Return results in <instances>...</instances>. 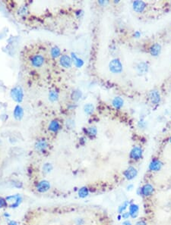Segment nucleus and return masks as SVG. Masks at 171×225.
Returning <instances> with one entry per match:
<instances>
[{
    "label": "nucleus",
    "instance_id": "obj_1",
    "mask_svg": "<svg viewBox=\"0 0 171 225\" xmlns=\"http://www.w3.org/2000/svg\"><path fill=\"white\" fill-rule=\"evenodd\" d=\"M11 96L16 102H22L24 98L23 90L21 87H15L11 90Z\"/></svg>",
    "mask_w": 171,
    "mask_h": 225
},
{
    "label": "nucleus",
    "instance_id": "obj_2",
    "mask_svg": "<svg viewBox=\"0 0 171 225\" xmlns=\"http://www.w3.org/2000/svg\"><path fill=\"white\" fill-rule=\"evenodd\" d=\"M110 70L113 74H120L123 71V66H122L121 62L118 59H113L110 62L109 64Z\"/></svg>",
    "mask_w": 171,
    "mask_h": 225
},
{
    "label": "nucleus",
    "instance_id": "obj_3",
    "mask_svg": "<svg viewBox=\"0 0 171 225\" xmlns=\"http://www.w3.org/2000/svg\"><path fill=\"white\" fill-rule=\"evenodd\" d=\"M30 62L34 67H40L44 64V58L41 55H35L31 58Z\"/></svg>",
    "mask_w": 171,
    "mask_h": 225
},
{
    "label": "nucleus",
    "instance_id": "obj_4",
    "mask_svg": "<svg viewBox=\"0 0 171 225\" xmlns=\"http://www.w3.org/2000/svg\"><path fill=\"white\" fill-rule=\"evenodd\" d=\"M139 190H140V194L144 196H149L153 193L154 187L151 184L148 183V184L144 185Z\"/></svg>",
    "mask_w": 171,
    "mask_h": 225
},
{
    "label": "nucleus",
    "instance_id": "obj_5",
    "mask_svg": "<svg viewBox=\"0 0 171 225\" xmlns=\"http://www.w3.org/2000/svg\"><path fill=\"white\" fill-rule=\"evenodd\" d=\"M138 171L135 168L133 167H129L125 172H124V176L126 177L127 180L131 181V180L134 179L135 177L137 176Z\"/></svg>",
    "mask_w": 171,
    "mask_h": 225
},
{
    "label": "nucleus",
    "instance_id": "obj_6",
    "mask_svg": "<svg viewBox=\"0 0 171 225\" xmlns=\"http://www.w3.org/2000/svg\"><path fill=\"white\" fill-rule=\"evenodd\" d=\"M142 156V150L140 147L136 146L132 149L130 153V157L132 159L139 160L141 158Z\"/></svg>",
    "mask_w": 171,
    "mask_h": 225
},
{
    "label": "nucleus",
    "instance_id": "obj_7",
    "mask_svg": "<svg viewBox=\"0 0 171 225\" xmlns=\"http://www.w3.org/2000/svg\"><path fill=\"white\" fill-rule=\"evenodd\" d=\"M72 64V60L68 55H63L60 59V64L66 68L71 67Z\"/></svg>",
    "mask_w": 171,
    "mask_h": 225
},
{
    "label": "nucleus",
    "instance_id": "obj_8",
    "mask_svg": "<svg viewBox=\"0 0 171 225\" xmlns=\"http://www.w3.org/2000/svg\"><path fill=\"white\" fill-rule=\"evenodd\" d=\"M162 163L159 160L154 159L150 163L149 169L152 171H159L162 168Z\"/></svg>",
    "mask_w": 171,
    "mask_h": 225
},
{
    "label": "nucleus",
    "instance_id": "obj_9",
    "mask_svg": "<svg viewBox=\"0 0 171 225\" xmlns=\"http://www.w3.org/2000/svg\"><path fill=\"white\" fill-rule=\"evenodd\" d=\"M50 183L46 181H41V182H40L39 183H38V186H37L38 191L41 192V193H44V192L47 191V190L50 189Z\"/></svg>",
    "mask_w": 171,
    "mask_h": 225
},
{
    "label": "nucleus",
    "instance_id": "obj_10",
    "mask_svg": "<svg viewBox=\"0 0 171 225\" xmlns=\"http://www.w3.org/2000/svg\"><path fill=\"white\" fill-rule=\"evenodd\" d=\"M24 116V110L20 105H16L14 109V118L19 121L22 120V118Z\"/></svg>",
    "mask_w": 171,
    "mask_h": 225
},
{
    "label": "nucleus",
    "instance_id": "obj_11",
    "mask_svg": "<svg viewBox=\"0 0 171 225\" xmlns=\"http://www.w3.org/2000/svg\"><path fill=\"white\" fill-rule=\"evenodd\" d=\"M145 3L141 1H136L133 2V9L136 12H142L145 9Z\"/></svg>",
    "mask_w": 171,
    "mask_h": 225
},
{
    "label": "nucleus",
    "instance_id": "obj_12",
    "mask_svg": "<svg viewBox=\"0 0 171 225\" xmlns=\"http://www.w3.org/2000/svg\"><path fill=\"white\" fill-rule=\"evenodd\" d=\"M139 211V207L136 204H132L129 206V214L132 218H135L138 216Z\"/></svg>",
    "mask_w": 171,
    "mask_h": 225
},
{
    "label": "nucleus",
    "instance_id": "obj_13",
    "mask_svg": "<svg viewBox=\"0 0 171 225\" xmlns=\"http://www.w3.org/2000/svg\"><path fill=\"white\" fill-rule=\"evenodd\" d=\"M59 128H60V125H59V121H56V120L51 121L50 125H49V130L52 132L58 131L59 130Z\"/></svg>",
    "mask_w": 171,
    "mask_h": 225
},
{
    "label": "nucleus",
    "instance_id": "obj_14",
    "mask_svg": "<svg viewBox=\"0 0 171 225\" xmlns=\"http://www.w3.org/2000/svg\"><path fill=\"white\" fill-rule=\"evenodd\" d=\"M112 104L116 108H120L123 105V100L120 97L114 98Z\"/></svg>",
    "mask_w": 171,
    "mask_h": 225
},
{
    "label": "nucleus",
    "instance_id": "obj_15",
    "mask_svg": "<svg viewBox=\"0 0 171 225\" xmlns=\"http://www.w3.org/2000/svg\"><path fill=\"white\" fill-rule=\"evenodd\" d=\"M47 147V143H46V141L44 140H40V141H38L37 143L35 145V148L38 151H43Z\"/></svg>",
    "mask_w": 171,
    "mask_h": 225
},
{
    "label": "nucleus",
    "instance_id": "obj_16",
    "mask_svg": "<svg viewBox=\"0 0 171 225\" xmlns=\"http://www.w3.org/2000/svg\"><path fill=\"white\" fill-rule=\"evenodd\" d=\"M160 46L157 43H155L154 45H153L151 49V53L154 56H157L158 55V54L160 53Z\"/></svg>",
    "mask_w": 171,
    "mask_h": 225
},
{
    "label": "nucleus",
    "instance_id": "obj_17",
    "mask_svg": "<svg viewBox=\"0 0 171 225\" xmlns=\"http://www.w3.org/2000/svg\"><path fill=\"white\" fill-rule=\"evenodd\" d=\"M71 55H72V59H73L74 63H75V66H76V67H82V66H83V64H84V62H83V60H82V59H79V58H78L75 53H72L71 54Z\"/></svg>",
    "mask_w": 171,
    "mask_h": 225
},
{
    "label": "nucleus",
    "instance_id": "obj_18",
    "mask_svg": "<svg viewBox=\"0 0 171 225\" xmlns=\"http://www.w3.org/2000/svg\"><path fill=\"white\" fill-rule=\"evenodd\" d=\"M151 99L154 103H157L160 101V95L157 91H152L151 92Z\"/></svg>",
    "mask_w": 171,
    "mask_h": 225
},
{
    "label": "nucleus",
    "instance_id": "obj_19",
    "mask_svg": "<svg viewBox=\"0 0 171 225\" xmlns=\"http://www.w3.org/2000/svg\"><path fill=\"white\" fill-rule=\"evenodd\" d=\"M89 194L88 192V189L87 187H82L79 190V196L81 198H84V197L87 196Z\"/></svg>",
    "mask_w": 171,
    "mask_h": 225
},
{
    "label": "nucleus",
    "instance_id": "obj_20",
    "mask_svg": "<svg viewBox=\"0 0 171 225\" xmlns=\"http://www.w3.org/2000/svg\"><path fill=\"white\" fill-rule=\"evenodd\" d=\"M60 49L59 48H58L57 46H54L53 48H52L51 52H50V53H51V55L53 58H57V57H59V55H60Z\"/></svg>",
    "mask_w": 171,
    "mask_h": 225
},
{
    "label": "nucleus",
    "instance_id": "obj_21",
    "mask_svg": "<svg viewBox=\"0 0 171 225\" xmlns=\"http://www.w3.org/2000/svg\"><path fill=\"white\" fill-rule=\"evenodd\" d=\"M94 109H95V108H94V105L92 104H87L86 105H84V112L87 115H91L94 112Z\"/></svg>",
    "mask_w": 171,
    "mask_h": 225
},
{
    "label": "nucleus",
    "instance_id": "obj_22",
    "mask_svg": "<svg viewBox=\"0 0 171 225\" xmlns=\"http://www.w3.org/2000/svg\"><path fill=\"white\" fill-rule=\"evenodd\" d=\"M49 98H50V101L56 102L58 100L59 95L55 91H51V92H50V94H49Z\"/></svg>",
    "mask_w": 171,
    "mask_h": 225
},
{
    "label": "nucleus",
    "instance_id": "obj_23",
    "mask_svg": "<svg viewBox=\"0 0 171 225\" xmlns=\"http://www.w3.org/2000/svg\"><path fill=\"white\" fill-rule=\"evenodd\" d=\"M52 169H53V166H52L51 164L50 163L45 164L43 167V170L45 173H50L52 171Z\"/></svg>",
    "mask_w": 171,
    "mask_h": 225
},
{
    "label": "nucleus",
    "instance_id": "obj_24",
    "mask_svg": "<svg viewBox=\"0 0 171 225\" xmlns=\"http://www.w3.org/2000/svg\"><path fill=\"white\" fill-rule=\"evenodd\" d=\"M128 202H127V201H126L125 202H123V205H121L120 207L119 208V212L120 213L123 212V211H124L127 207H128Z\"/></svg>",
    "mask_w": 171,
    "mask_h": 225
},
{
    "label": "nucleus",
    "instance_id": "obj_25",
    "mask_svg": "<svg viewBox=\"0 0 171 225\" xmlns=\"http://www.w3.org/2000/svg\"><path fill=\"white\" fill-rule=\"evenodd\" d=\"M81 96H82V92H80L79 91H75L72 94V99L74 100H78L81 97Z\"/></svg>",
    "mask_w": 171,
    "mask_h": 225
},
{
    "label": "nucleus",
    "instance_id": "obj_26",
    "mask_svg": "<svg viewBox=\"0 0 171 225\" xmlns=\"http://www.w3.org/2000/svg\"><path fill=\"white\" fill-rule=\"evenodd\" d=\"M87 132H88V133H89L90 135H93V136H95V135H96V133H97L96 128H95V127H91V128H88V130H87Z\"/></svg>",
    "mask_w": 171,
    "mask_h": 225
},
{
    "label": "nucleus",
    "instance_id": "obj_27",
    "mask_svg": "<svg viewBox=\"0 0 171 225\" xmlns=\"http://www.w3.org/2000/svg\"><path fill=\"white\" fill-rule=\"evenodd\" d=\"M7 203L5 200H4L3 198H0V208L1 207H4V206H6Z\"/></svg>",
    "mask_w": 171,
    "mask_h": 225
},
{
    "label": "nucleus",
    "instance_id": "obj_28",
    "mask_svg": "<svg viewBox=\"0 0 171 225\" xmlns=\"http://www.w3.org/2000/svg\"><path fill=\"white\" fill-rule=\"evenodd\" d=\"M129 216H130V214H129V212L123 213V215H122V217H123V219H128V218H129Z\"/></svg>",
    "mask_w": 171,
    "mask_h": 225
},
{
    "label": "nucleus",
    "instance_id": "obj_29",
    "mask_svg": "<svg viewBox=\"0 0 171 225\" xmlns=\"http://www.w3.org/2000/svg\"><path fill=\"white\" fill-rule=\"evenodd\" d=\"M136 225H147V224L144 221H139L136 224Z\"/></svg>",
    "mask_w": 171,
    "mask_h": 225
},
{
    "label": "nucleus",
    "instance_id": "obj_30",
    "mask_svg": "<svg viewBox=\"0 0 171 225\" xmlns=\"http://www.w3.org/2000/svg\"><path fill=\"white\" fill-rule=\"evenodd\" d=\"M123 225H132V224H131L130 221H126L123 222Z\"/></svg>",
    "mask_w": 171,
    "mask_h": 225
},
{
    "label": "nucleus",
    "instance_id": "obj_31",
    "mask_svg": "<svg viewBox=\"0 0 171 225\" xmlns=\"http://www.w3.org/2000/svg\"><path fill=\"white\" fill-rule=\"evenodd\" d=\"M9 225H18V224H17V223L15 221H12L9 223Z\"/></svg>",
    "mask_w": 171,
    "mask_h": 225
},
{
    "label": "nucleus",
    "instance_id": "obj_32",
    "mask_svg": "<svg viewBox=\"0 0 171 225\" xmlns=\"http://www.w3.org/2000/svg\"><path fill=\"white\" fill-rule=\"evenodd\" d=\"M170 143H171V137H170Z\"/></svg>",
    "mask_w": 171,
    "mask_h": 225
}]
</instances>
